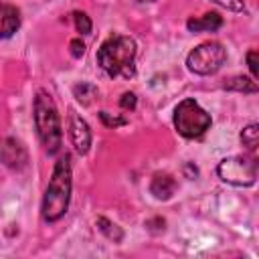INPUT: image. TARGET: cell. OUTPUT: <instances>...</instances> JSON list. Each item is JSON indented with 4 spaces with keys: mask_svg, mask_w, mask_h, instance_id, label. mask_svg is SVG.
Here are the masks:
<instances>
[{
    "mask_svg": "<svg viewBox=\"0 0 259 259\" xmlns=\"http://www.w3.org/2000/svg\"><path fill=\"white\" fill-rule=\"evenodd\" d=\"M150 192L158 200H168L176 192V180L170 174H154L150 182Z\"/></svg>",
    "mask_w": 259,
    "mask_h": 259,
    "instance_id": "obj_10",
    "label": "cell"
},
{
    "mask_svg": "<svg viewBox=\"0 0 259 259\" xmlns=\"http://www.w3.org/2000/svg\"><path fill=\"white\" fill-rule=\"evenodd\" d=\"M184 172H188V178H194L198 170H196V166H192V164H186V166H184Z\"/></svg>",
    "mask_w": 259,
    "mask_h": 259,
    "instance_id": "obj_22",
    "label": "cell"
},
{
    "mask_svg": "<svg viewBox=\"0 0 259 259\" xmlns=\"http://www.w3.org/2000/svg\"><path fill=\"white\" fill-rule=\"evenodd\" d=\"M247 65H249L253 77L259 79V53L257 51H249L247 53Z\"/></svg>",
    "mask_w": 259,
    "mask_h": 259,
    "instance_id": "obj_18",
    "label": "cell"
},
{
    "mask_svg": "<svg viewBox=\"0 0 259 259\" xmlns=\"http://www.w3.org/2000/svg\"><path fill=\"white\" fill-rule=\"evenodd\" d=\"M69 136H71V142L77 150V154H87L89 148H91V130L87 125V121L79 115H71L69 119Z\"/></svg>",
    "mask_w": 259,
    "mask_h": 259,
    "instance_id": "obj_7",
    "label": "cell"
},
{
    "mask_svg": "<svg viewBox=\"0 0 259 259\" xmlns=\"http://www.w3.org/2000/svg\"><path fill=\"white\" fill-rule=\"evenodd\" d=\"M99 119L103 121V125L107 127H119V125H125L127 119L121 117V115H111L109 111H99Z\"/></svg>",
    "mask_w": 259,
    "mask_h": 259,
    "instance_id": "obj_17",
    "label": "cell"
},
{
    "mask_svg": "<svg viewBox=\"0 0 259 259\" xmlns=\"http://www.w3.org/2000/svg\"><path fill=\"white\" fill-rule=\"evenodd\" d=\"M0 24H2V38H8L12 36L18 28H20V12L16 6H10V4H2V10H0Z\"/></svg>",
    "mask_w": 259,
    "mask_h": 259,
    "instance_id": "obj_11",
    "label": "cell"
},
{
    "mask_svg": "<svg viewBox=\"0 0 259 259\" xmlns=\"http://www.w3.org/2000/svg\"><path fill=\"white\" fill-rule=\"evenodd\" d=\"M225 89L229 91H239V93H259V85L255 81H251L245 75H237L233 79H229L225 83Z\"/></svg>",
    "mask_w": 259,
    "mask_h": 259,
    "instance_id": "obj_13",
    "label": "cell"
},
{
    "mask_svg": "<svg viewBox=\"0 0 259 259\" xmlns=\"http://www.w3.org/2000/svg\"><path fill=\"white\" fill-rule=\"evenodd\" d=\"M26 150L16 138H6L2 146V162L10 170H20L26 166Z\"/></svg>",
    "mask_w": 259,
    "mask_h": 259,
    "instance_id": "obj_8",
    "label": "cell"
},
{
    "mask_svg": "<svg viewBox=\"0 0 259 259\" xmlns=\"http://www.w3.org/2000/svg\"><path fill=\"white\" fill-rule=\"evenodd\" d=\"M210 123H212L210 113H206L192 97L182 99L174 109V127L182 138L188 140L200 138L210 127Z\"/></svg>",
    "mask_w": 259,
    "mask_h": 259,
    "instance_id": "obj_4",
    "label": "cell"
},
{
    "mask_svg": "<svg viewBox=\"0 0 259 259\" xmlns=\"http://www.w3.org/2000/svg\"><path fill=\"white\" fill-rule=\"evenodd\" d=\"M69 49H71V55H73L75 59H79V57H83V53H85V42H83L81 38H73V40L69 42Z\"/></svg>",
    "mask_w": 259,
    "mask_h": 259,
    "instance_id": "obj_21",
    "label": "cell"
},
{
    "mask_svg": "<svg viewBox=\"0 0 259 259\" xmlns=\"http://www.w3.org/2000/svg\"><path fill=\"white\" fill-rule=\"evenodd\" d=\"M212 2L223 6V8H227V10H233V12H241L245 8L243 0H212Z\"/></svg>",
    "mask_w": 259,
    "mask_h": 259,
    "instance_id": "obj_19",
    "label": "cell"
},
{
    "mask_svg": "<svg viewBox=\"0 0 259 259\" xmlns=\"http://www.w3.org/2000/svg\"><path fill=\"white\" fill-rule=\"evenodd\" d=\"M138 2H154V0H138Z\"/></svg>",
    "mask_w": 259,
    "mask_h": 259,
    "instance_id": "obj_23",
    "label": "cell"
},
{
    "mask_svg": "<svg viewBox=\"0 0 259 259\" xmlns=\"http://www.w3.org/2000/svg\"><path fill=\"white\" fill-rule=\"evenodd\" d=\"M223 26V16L217 14V12H206L198 18H188L186 20V28L190 32H200V30H208V32H214Z\"/></svg>",
    "mask_w": 259,
    "mask_h": 259,
    "instance_id": "obj_12",
    "label": "cell"
},
{
    "mask_svg": "<svg viewBox=\"0 0 259 259\" xmlns=\"http://www.w3.org/2000/svg\"><path fill=\"white\" fill-rule=\"evenodd\" d=\"M97 227H99V231H101L109 241H113V243H119V241L123 239V231H121L115 223L107 221L105 217H99V219H97Z\"/></svg>",
    "mask_w": 259,
    "mask_h": 259,
    "instance_id": "obj_14",
    "label": "cell"
},
{
    "mask_svg": "<svg viewBox=\"0 0 259 259\" xmlns=\"http://www.w3.org/2000/svg\"><path fill=\"white\" fill-rule=\"evenodd\" d=\"M239 140H241V146L245 148L247 156H249L255 164H259V123H249V125H245V127L241 130Z\"/></svg>",
    "mask_w": 259,
    "mask_h": 259,
    "instance_id": "obj_9",
    "label": "cell"
},
{
    "mask_svg": "<svg viewBox=\"0 0 259 259\" xmlns=\"http://www.w3.org/2000/svg\"><path fill=\"white\" fill-rule=\"evenodd\" d=\"M136 40L127 34H111L97 49V65L111 79H132L136 75Z\"/></svg>",
    "mask_w": 259,
    "mask_h": 259,
    "instance_id": "obj_1",
    "label": "cell"
},
{
    "mask_svg": "<svg viewBox=\"0 0 259 259\" xmlns=\"http://www.w3.org/2000/svg\"><path fill=\"white\" fill-rule=\"evenodd\" d=\"M73 20H75V28L81 34H89L91 32V20L85 12H73Z\"/></svg>",
    "mask_w": 259,
    "mask_h": 259,
    "instance_id": "obj_16",
    "label": "cell"
},
{
    "mask_svg": "<svg viewBox=\"0 0 259 259\" xmlns=\"http://www.w3.org/2000/svg\"><path fill=\"white\" fill-rule=\"evenodd\" d=\"M32 115H34V125H36V134H38L42 148L49 154H57L61 150V142H63L61 119H59V111H57L53 97L42 89L34 97Z\"/></svg>",
    "mask_w": 259,
    "mask_h": 259,
    "instance_id": "obj_3",
    "label": "cell"
},
{
    "mask_svg": "<svg viewBox=\"0 0 259 259\" xmlns=\"http://www.w3.org/2000/svg\"><path fill=\"white\" fill-rule=\"evenodd\" d=\"M73 93L83 105H89L93 101V97H97V87L91 83H79L73 87Z\"/></svg>",
    "mask_w": 259,
    "mask_h": 259,
    "instance_id": "obj_15",
    "label": "cell"
},
{
    "mask_svg": "<svg viewBox=\"0 0 259 259\" xmlns=\"http://www.w3.org/2000/svg\"><path fill=\"white\" fill-rule=\"evenodd\" d=\"M227 61V49L217 40H206L194 47L186 57L188 71L196 75H212Z\"/></svg>",
    "mask_w": 259,
    "mask_h": 259,
    "instance_id": "obj_5",
    "label": "cell"
},
{
    "mask_svg": "<svg viewBox=\"0 0 259 259\" xmlns=\"http://www.w3.org/2000/svg\"><path fill=\"white\" fill-rule=\"evenodd\" d=\"M217 174L233 186H251L257 180V164L249 156H231L219 162Z\"/></svg>",
    "mask_w": 259,
    "mask_h": 259,
    "instance_id": "obj_6",
    "label": "cell"
},
{
    "mask_svg": "<svg viewBox=\"0 0 259 259\" xmlns=\"http://www.w3.org/2000/svg\"><path fill=\"white\" fill-rule=\"evenodd\" d=\"M136 103H138V99H136V93H132V91H127V93H123L121 95V99H119V105L123 107V109H136Z\"/></svg>",
    "mask_w": 259,
    "mask_h": 259,
    "instance_id": "obj_20",
    "label": "cell"
},
{
    "mask_svg": "<svg viewBox=\"0 0 259 259\" xmlns=\"http://www.w3.org/2000/svg\"><path fill=\"white\" fill-rule=\"evenodd\" d=\"M71 200V158L65 154L57 160L49 186L42 196L40 214L47 223H57L69 208Z\"/></svg>",
    "mask_w": 259,
    "mask_h": 259,
    "instance_id": "obj_2",
    "label": "cell"
}]
</instances>
